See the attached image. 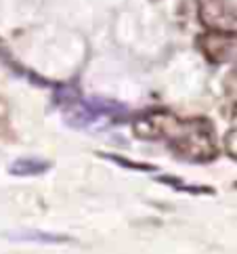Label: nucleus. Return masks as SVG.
Instances as JSON below:
<instances>
[{
  "mask_svg": "<svg viewBox=\"0 0 237 254\" xmlns=\"http://www.w3.org/2000/svg\"><path fill=\"white\" fill-rule=\"evenodd\" d=\"M101 158L109 160V162H114V164L118 166H124V168H128V170H141V172H151V170H156V166H151V164H141V162H132L128 158H122V156H114V153H99Z\"/></svg>",
  "mask_w": 237,
  "mask_h": 254,
  "instance_id": "obj_6",
  "label": "nucleus"
},
{
  "mask_svg": "<svg viewBox=\"0 0 237 254\" xmlns=\"http://www.w3.org/2000/svg\"><path fill=\"white\" fill-rule=\"evenodd\" d=\"M233 36L221 34V32H210L204 36L199 44H202V53L210 63H225L233 53Z\"/></svg>",
  "mask_w": 237,
  "mask_h": 254,
  "instance_id": "obj_3",
  "label": "nucleus"
},
{
  "mask_svg": "<svg viewBox=\"0 0 237 254\" xmlns=\"http://www.w3.org/2000/svg\"><path fill=\"white\" fill-rule=\"evenodd\" d=\"M80 101V93L76 86H69V84H63L57 86V93H55V103L57 105H74Z\"/></svg>",
  "mask_w": 237,
  "mask_h": 254,
  "instance_id": "obj_7",
  "label": "nucleus"
},
{
  "mask_svg": "<svg viewBox=\"0 0 237 254\" xmlns=\"http://www.w3.org/2000/svg\"><path fill=\"white\" fill-rule=\"evenodd\" d=\"M197 11L210 32L237 36V8L229 0H197Z\"/></svg>",
  "mask_w": 237,
  "mask_h": 254,
  "instance_id": "obj_2",
  "label": "nucleus"
},
{
  "mask_svg": "<svg viewBox=\"0 0 237 254\" xmlns=\"http://www.w3.org/2000/svg\"><path fill=\"white\" fill-rule=\"evenodd\" d=\"M13 240H21V242H38V244H67L71 242L65 235H51V233H21V235H13Z\"/></svg>",
  "mask_w": 237,
  "mask_h": 254,
  "instance_id": "obj_5",
  "label": "nucleus"
},
{
  "mask_svg": "<svg viewBox=\"0 0 237 254\" xmlns=\"http://www.w3.org/2000/svg\"><path fill=\"white\" fill-rule=\"evenodd\" d=\"M51 168V162L47 160H38V158H21L11 164L8 172L13 177H38L44 175Z\"/></svg>",
  "mask_w": 237,
  "mask_h": 254,
  "instance_id": "obj_4",
  "label": "nucleus"
},
{
  "mask_svg": "<svg viewBox=\"0 0 237 254\" xmlns=\"http://www.w3.org/2000/svg\"><path fill=\"white\" fill-rule=\"evenodd\" d=\"M134 137L145 141H166L180 158L189 162H210L218 156L212 124L202 118L180 120L170 112H145L132 124Z\"/></svg>",
  "mask_w": 237,
  "mask_h": 254,
  "instance_id": "obj_1",
  "label": "nucleus"
},
{
  "mask_svg": "<svg viewBox=\"0 0 237 254\" xmlns=\"http://www.w3.org/2000/svg\"><path fill=\"white\" fill-rule=\"evenodd\" d=\"M223 145H225V151H227V156L237 160V128H231L229 132L225 134V139H223Z\"/></svg>",
  "mask_w": 237,
  "mask_h": 254,
  "instance_id": "obj_8",
  "label": "nucleus"
}]
</instances>
